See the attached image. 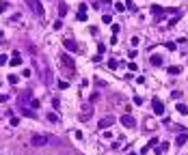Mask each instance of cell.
<instances>
[{
	"instance_id": "cell-11",
	"label": "cell",
	"mask_w": 188,
	"mask_h": 155,
	"mask_svg": "<svg viewBox=\"0 0 188 155\" xmlns=\"http://www.w3.org/2000/svg\"><path fill=\"white\" fill-rule=\"evenodd\" d=\"M76 19H80V22L87 19V5H80V11H78V15H76Z\"/></svg>"
},
{
	"instance_id": "cell-21",
	"label": "cell",
	"mask_w": 188,
	"mask_h": 155,
	"mask_svg": "<svg viewBox=\"0 0 188 155\" xmlns=\"http://www.w3.org/2000/svg\"><path fill=\"white\" fill-rule=\"evenodd\" d=\"M156 144H158V138H156V136H153V138H151V140H149V149H153V146H156Z\"/></svg>"
},
{
	"instance_id": "cell-26",
	"label": "cell",
	"mask_w": 188,
	"mask_h": 155,
	"mask_svg": "<svg viewBox=\"0 0 188 155\" xmlns=\"http://www.w3.org/2000/svg\"><path fill=\"white\" fill-rule=\"evenodd\" d=\"M30 106H33V108H39V99H33V97H30Z\"/></svg>"
},
{
	"instance_id": "cell-10",
	"label": "cell",
	"mask_w": 188,
	"mask_h": 155,
	"mask_svg": "<svg viewBox=\"0 0 188 155\" xmlns=\"http://www.w3.org/2000/svg\"><path fill=\"white\" fill-rule=\"evenodd\" d=\"M11 67H17V65H22V56H20V54H17V52H13V56H11Z\"/></svg>"
},
{
	"instance_id": "cell-30",
	"label": "cell",
	"mask_w": 188,
	"mask_h": 155,
	"mask_svg": "<svg viewBox=\"0 0 188 155\" xmlns=\"http://www.w3.org/2000/svg\"><path fill=\"white\" fill-rule=\"evenodd\" d=\"M171 97H173V99H179V97H182V93H179V91H173V93H171Z\"/></svg>"
},
{
	"instance_id": "cell-6",
	"label": "cell",
	"mask_w": 188,
	"mask_h": 155,
	"mask_svg": "<svg viewBox=\"0 0 188 155\" xmlns=\"http://www.w3.org/2000/svg\"><path fill=\"white\" fill-rule=\"evenodd\" d=\"M115 121H117L115 116H104V119H99V129H106V127H110Z\"/></svg>"
},
{
	"instance_id": "cell-28",
	"label": "cell",
	"mask_w": 188,
	"mask_h": 155,
	"mask_svg": "<svg viewBox=\"0 0 188 155\" xmlns=\"http://www.w3.org/2000/svg\"><path fill=\"white\" fill-rule=\"evenodd\" d=\"M115 9H117V11H123L125 5H123V2H117V5H115Z\"/></svg>"
},
{
	"instance_id": "cell-27",
	"label": "cell",
	"mask_w": 188,
	"mask_h": 155,
	"mask_svg": "<svg viewBox=\"0 0 188 155\" xmlns=\"http://www.w3.org/2000/svg\"><path fill=\"white\" fill-rule=\"evenodd\" d=\"M7 80H9V82H11V84H15V82H17V76H13V73H11V76H9V78H7Z\"/></svg>"
},
{
	"instance_id": "cell-18",
	"label": "cell",
	"mask_w": 188,
	"mask_h": 155,
	"mask_svg": "<svg viewBox=\"0 0 188 155\" xmlns=\"http://www.w3.org/2000/svg\"><path fill=\"white\" fill-rule=\"evenodd\" d=\"M164 45H167V50H171V52H175V50H177V45H175L173 41H169V43H164Z\"/></svg>"
},
{
	"instance_id": "cell-31",
	"label": "cell",
	"mask_w": 188,
	"mask_h": 155,
	"mask_svg": "<svg viewBox=\"0 0 188 155\" xmlns=\"http://www.w3.org/2000/svg\"><path fill=\"white\" fill-rule=\"evenodd\" d=\"M74 138L76 140H82V131H74Z\"/></svg>"
},
{
	"instance_id": "cell-2",
	"label": "cell",
	"mask_w": 188,
	"mask_h": 155,
	"mask_svg": "<svg viewBox=\"0 0 188 155\" xmlns=\"http://www.w3.org/2000/svg\"><path fill=\"white\" fill-rule=\"evenodd\" d=\"M91 114H93V106H91V103H84V106H82V112L78 114V119H80V121H89Z\"/></svg>"
},
{
	"instance_id": "cell-22",
	"label": "cell",
	"mask_w": 188,
	"mask_h": 155,
	"mask_svg": "<svg viewBox=\"0 0 188 155\" xmlns=\"http://www.w3.org/2000/svg\"><path fill=\"white\" fill-rule=\"evenodd\" d=\"M67 86H69V80H67V82H65V80H61V82H59V88H61V91H63V88H67Z\"/></svg>"
},
{
	"instance_id": "cell-7",
	"label": "cell",
	"mask_w": 188,
	"mask_h": 155,
	"mask_svg": "<svg viewBox=\"0 0 188 155\" xmlns=\"http://www.w3.org/2000/svg\"><path fill=\"white\" fill-rule=\"evenodd\" d=\"M151 108H153L156 114H164V103L160 101V99H153V101H151Z\"/></svg>"
},
{
	"instance_id": "cell-19",
	"label": "cell",
	"mask_w": 188,
	"mask_h": 155,
	"mask_svg": "<svg viewBox=\"0 0 188 155\" xmlns=\"http://www.w3.org/2000/svg\"><path fill=\"white\" fill-rule=\"evenodd\" d=\"M7 7H9V2H7V0H2V2H0V13H5Z\"/></svg>"
},
{
	"instance_id": "cell-25",
	"label": "cell",
	"mask_w": 188,
	"mask_h": 155,
	"mask_svg": "<svg viewBox=\"0 0 188 155\" xmlns=\"http://www.w3.org/2000/svg\"><path fill=\"white\" fill-rule=\"evenodd\" d=\"M128 69H130V71H136V69H139V65H136V63H128Z\"/></svg>"
},
{
	"instance_id": "cell-9",
	"label": "cell",
	"mask_w": 188,
	"mask_h": 155,
	"mask_svg": "<svg viewBox=\"0 0 188 155\" xmlns=\"http://www.w3.org/2000/svg\"><path fill=\"white\" fill-rule=\"evenodd\" d=\"M162 7H160V5H151V15H156V19H160V17H162Z\"/></svg>"
},
{
	"instance_id": "cell-5",
	"label": "cell",
	"mask_w": 188,
	"mask_h": 155,
	"mask_svg": "<svg viewBox=\"0 0 188 155\" xmlns=\"http://www.w3.org/2000/svg\"><path fill=\"white\" fill-rule=\"evenodd\" d=\"M119 121H121V125H125V127H134V125H136V121H134L132 114H121Z\"/></svg>"
},
{
	"instance_id": "cell-23",
	"label": "cell",
	"mask_w": 188,
	"mask_h": 155,
	"mask_svg": "<svg viewBox=\"0 0 188 155\" xmlns=\"http://www.w3.org/2000/svg\"><path fill=\"white\" fill-rule=\"evenodd\" d=\"M117 65H119V63L115 60V58H110V60H108V67H110V69H117Z\"/></svg>"
},
{
	"instance_id": "cell-13",
	"label": "cell",
	"mask_w": 188,
	"mask_h": 155,
	"mask_svg": "<svg viewBox=\"0 0 188 155\" xmlns=\"http://www.w3.org/2000/svg\"><path fill=\"white\" fill-rule=\"evenodd\" d=\"M149 63H151L153 67H160V65H162V56H158V54H153V56L149 58Z\"/></svg>"
},
{
	"instance_id": "cell-16",
	"label": "cell",
	"mask_w": 188,
	"mask_h": 155,
	"mask_svg": "<svg viewBox=\"0 0 188 155\" xmlns=\"http://www.w3.org/2000/svg\"><path fill=\"white\" fill-rule=\"evenodd\" d=\"M179 71H182V67H177V65H173V67H169V76H177Z\"/></svg>"
},
{
	"instance_id": "cell-24",
	"label": "cell",
	"mask_w": 188,
	"mask_h": 155,
	"mask_svg": "<svg viewBox=\"0 0 188 155\" xmlns=\"http://www.w3.org/2000/svg\"><path fill=\"white\" fill-rule=\"evenodd\" d=\"M61 28H63V22H61V19H56V22H54V30H61Z\"/></svg>"
},
{
	"instance_id": "cell-15",
	"label": "cell",
	"mask_w": 188,
	"mask_h": 155,
	"mask_svg": "<svg viewBox=\"0 0 188 155\" xmlns=\"http://www.w3.org/2000/svg\"><path fill=\"white\" fill-rule=\"evenodd\" d=\"M167 149H169V142H162V144H160L158 149H156V153H158V155H162V153H167Z\"/></svg>"
},
{
	"instance_id": "cell-1",
	"label": "cell",
	"mask_w": 188,
	"mask_h": 155,
	"mask_svg": "<svg viewBox=\"0 0 188 155\" xmlns=\"http://www.w3.org/2000/svg\"><path fill=\"white\" fill-rule=\"evenodd\" d=\"M48 142H50V136H45V134H35L30 138V144L33 146H43V144H48Z\"/></svg>"
},
{
	"instance_id": "cell-17",
	"label": "cell",
	"mask_w": 188,
	"mask_h": 155,
	"mask_svg": "<svg viewBox=\"0 0 188 155\" xmlns=\"http://www.w3.org/2000/svg\"><path fill=\"white\" fill-rule=\"evenodd\" d=\"M177 112H182V114H188V106H186V103H177Z\"/></svg>"
},
{
	"instance_id": "cell-20",
	"label": "cell",
	"mask_w": 188,
	"mask_h": 155,
	"mask_svg": "<svg viewBox=\"0 0 188 155\" xmlns=\"http://www.w3.org/2000/svg\"><path fill=\"white\" fill-rule=\"evenodd\" d=\"M48 121H52V123H56V121H59V116H56V114H54V112H50V114H48Z\"/></svg>"
},
{
	"instance_id": "cell-33",
	"label": "cell",
	"mask_w": 188,
	"mask_h": 155,
	"mask_svg": "<svg viewBox=\"0 0 188 155\" xmlns=\"http://www.w3.org/2000/svg\"><path fill=\"white\" fill-rule=\"evenodd\" d=\"M7 63V54H0V65H5Z\"/></svg>"
},
{
	"instance_id": "cell-14",
	"label": "cell",
	"mask_w": 188,
	"mask_h": 155,
	"mask_svg": "<svg viewBox=\"0 0 188 155\" xmlns=\"http://www.w3.org/2000/svg\"><path fill=\"white\" fill-rule=\"evenodd\" d=\"M65 15H67V5L61 2V5H59V17H65Z\"/></svg>"
},
{
	"instance_id": "cell-8",
	"label": "cell",
	"mask_w": 188,
	"mask_h": 155,
	"mask_svg": "<svg viewBox=\"0 0 188 155\" xmlns=\"http://www.w3.org/2000/svg\"><path fill=\"white\" fill-rule=\"evenodd\" d=\"M63 45H65V50H69V52H78V45H76L74 39H65Z\"/></svg>"
},
{
	"instance_id": "cell-34",
	"label": "cell",
	"mask_w": 188,
	"mask_h": 155,
	"mask_svg": "<svg viewBox=\"0 0 188 155\" xmlns=\"http://www.w3.org/2000/svg\"><path fill=\"white\" fill-rule=\"evenodd\" d=\"M128 155H136V153H128Z\"/></svg>"
},
{
	"instance_id": "cell-29",
	"label": "cell",
	"mask_w": 188,
	"mask_h": 155,
	"mask_svg": "<svg viewBox=\"0 0 188 155\" xmlns=\"http://www.w3.org/2000/svg\"><path fill=\"white\" fill-rule=\"evenodd\" d=\"M97 99H99V93H93V95H91V101H89V103H93V101H97Z\"/></svg>"
},
{
	"instance_id": "cell-4",
	"label": "cell",
	"mask_w": 188,
	"mask_h": 155,
	"mask_svg": "<svg viewBox=\"0 0 188 155\" xmlns=\"http://www.w3.org/2000/svg\"><path fill=\"white\" fill-rule=\"evenodd\" d=\"M26 2H28V7H30V9H33V11H35V13L39 15V17H41V15H43V7L39 5V0H26Z\"/></svg>"
},
{
	"instance_id": "cell-12",
	"label": "cell",
	"mask_w": 188,
	"mask_h": 155,
	"mask_svg": "<svg viewBox=\"0 0 188 155\" xmlns=\"http://www.w3.org/2000/svg\"><path fill=\"white\" fill-rule=\"evenodd\" d=\"M186 140H188V134H179L177 138H175V144H177V146H184V144H186Z\"/></svg>"
},
{
	"instance_id": "cell-3",
	"label": "cell",
	"mask_w": 188,
	"mask_h": 155,
	"mask_svg": "<svg viewBox=\"0 0 188 155\" xmlns=\"http://www.w3.org/2000/svg\"><path fill=\"white\" fill-rule=\"evenodd\" d=\"M61 63H63V67H65V69H69V73H74V69H76V63H74V58H71V56L63 54V56H61Z\"/></svg>"
},
{
	"instance_id": "cell-32",
	"label": "cell",
	"mask_w": 188,
	"mask_h": 155,
	"mask_svg": "<svg viewBox=\"0 0 188 155\" xmlns=\"http://www.w3.org/2000/svg\"><path fill=\"white\" fill-rule=\"evenodd\" d=\"M110 19H113L110 15H102V22H106V24H110Z\"/></svg>"
}]
</instances>
